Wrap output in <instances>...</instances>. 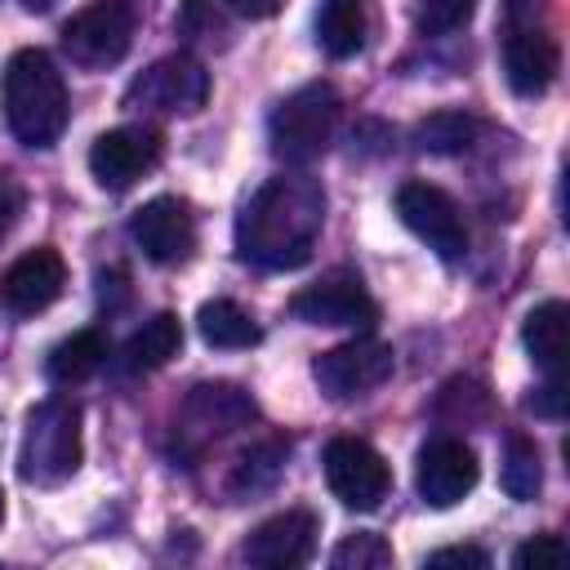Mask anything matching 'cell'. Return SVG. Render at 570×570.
Wrapping results in <instances>:
<instances>
[{"label":"cell","mask_w":570,"mask_h":570,"mask_svg":"<svg viewBox=\"0 0 570 570\" xmlns=\"http://www.w3.org/2000/svg\"><path fill=\"white\" fill-rule=\"evenodd\" d=\"M325 223V191L307 174L267 178L236 218V245L267 272H294L312 258Z\"/></svg>","instance_id":"cell-1"},{"label":"cell","mask_w":570,"mask_h":570,"mask_svg":"<svg viewBox=\"0 0 570 570\" xmlns=\"http://www.w3.org/2000/svg\"><path fill=\"white\" fill-rule=\"evenodd\" d=\"M0 102L9 134L27 147H49L67 129V85L45 49H18L0 76Z\"/></svg>","instance_id":"cell-2"},{"label":"cell","mask_w":570,"mask_h":570,"mask_svg":"<svg viewBox=\"0 0 570 570\" xmlns=\"http://www.w3.org/2000/svg\"><path fill=\"white\" fill-rule=\"evenodd\" d=\"M80 468V405L71 396H45L22 428L18 472L27 485H62Z\"/></svg>","instance_id":"cell-3"},{"label":"cell","mask_w":570,"mask_h":570,"mask_svg":"<svg viewBox=\"0 0 570 570\" xmlns=\"http://www.w3.org/2000/svg\"><path fill=\"white\" fill-rule=\"evenodd\" d=\"M334 125H338V94H334V85H325V80L298 85L294 94H285L276 102V111L267 120L272 151L285 165H312L330 147Z\"/></svg>","instance_id":"cell-4"},{"label":"cell","mask_w":570,"mask_h":570,"mask_svg":"<svg viewBox=\"0 0 570 570\" xmlns=\"http://www.w3.org/2000/svg\"><path fill=\"white\" fill-rule=\"evenodd\" d=\"M142 13H147V0H98L62 27V49L80 67H94V71L116 67L129 53L134 27Z\"/></svg>","instance_id":"cell-5"},{"label":"cell","mask_w":570,"mask_h":570,"mask_svg":"<svg viewBox=\"0 0 570 570\" xmlns=\"http://www.w3.org/2000/svg\"><path fill=\"white\" fill-rule=\"evenodd\" d=\"M396 370V356L387 343H379L370 330H361L356 338L321 352L312 361V379L316 387L330 396V401H352V396H365L374 387H383Z\"/></svg>","instance_id":"cell-6"},{"label":"cell","mask_w":570,"mask_h":570,"mask_svg":"<svg viewBox=\"0 0 570 570\" xmlns=\"http://www.w3.org/2000/svg\"><path fill=\"white\" fill-rule=\"evenodd\" d=\"M209 102V71L191 53H169L156 58L134 85L125 89V107L138 111H169V116H191Z\"/></svg>","instance_id":"cell-7"},{"label":"cell","mask_w":570,"mask_h":570,"mask_svg":"<svg viewBox=\"0 0 570 570\" xmlns=\"http://www.w3.org/2000/svg\"><path fill=\"white\" fill-rule=\"evenodd\" d=\"M321 463H325V481L343 508L374 512L392 490V472H387L383 454L361 436H334L325 445Z\"/></svg>","instance_id":"cell-8"},{"label":"cell","mask_w":570,"mask_h":570,"mask_svg":"<svg viewBox=\"0 0 570 570\" xmlns=\"http://www.w3.org/2000/svg\"><path fill=\"white\" fill-rule=\"evenodd\" d=\"M160 147H165V138H160V129H151V125H120V129H107V134H98L94 147H89V174L98 178V187L125 191V187H134L142 174L156 169Z\"/></svg>","instance_id":"cell-9"},{"label":"cell","mask_w":570,"mask_h":570,"mask_svg":"<svg viewBox=\"0 0 570 570\" xmlns=\"http://www.w3.org/2000/svg\"><path fill=\"white\" fill-rule=\"evenodd\" d=\"M396 214H401V223H405L428 249H436V258H445V263L463 258L468 232H463L459 205H454L441 187H432V183H405V187L396 191Z\"/></svg>","instance_id":"cell-10"},{"label":"cell","mask_w":570,"mask_h":570,"mask_svg":"<svg viewBox=\"0 0 570 570\" xmlns=\"http://www.w3.org/2000/svg\"><path fill=\"white\" fill-rule=\"evenodd\" d=\"M289 312L307 325H338V330H374L379 321V303L370 298L361 276H347V272L321 276L316 285L298 289L289 298Z\"/></svg>","instance_id":"cell-11"},{"label":"cell","mask_w":570,"mask_h":570,"mask_svg":"<svg viewBox=\"0 0 570 570\" xmlns=\"http://www.w3.org/2000/svg\"><path fill=\"white\" fill-rule=\"evenodd\" d=\"M476 476H481V463H476L472 445L459 436H432L419 450L414 485H419L428 508H454L476 485Z\"/></svg>","instance_id":"cell-12"},{"label":"cell","mask_w":570,"mask_h":570,"mask_svg":"<svg viewBox=\"0 0 570 570\" xmlns=\"http://www.w3.org/2000/svg\"><path fill=\"white\" fill-rule=\"evenodd\" d=\"M129 236L134 245L151 258V263H183L196 249V218L187 209V200L178 196H156L142 209H134L129 218Z\"/></svg>","instance_id":"cell-13"},{"label":"cell","mask_w":570,"mask_h":570,"mask_svg":"<svg viewBox=\"0 0 570 570\" xmlns=\"http://www.w3.org/2000/svg\"><path fill=\"white\" fill-rule=\"evenodd\" d=\"M312 543H316V517L307 508H285L249 530L240 557L263 570H294L312 557Z\"/></svg>","instance_id":"cell-14"},{"label":"cell","mask_w":570,"mask_h":570,"mask_svg":"<svg viewBox=\"0 0 570 570\" xmlns=\"http://www.w3.org/2000/svg\"><path fill=\"white\" fill-rule=\"evenodd\" d=\"M67 285V263L58 249L40 245V249H27L22 258L9 263V272L0 276V303L13 312V316H36L45 312Z\"/></svg>","instance_id":"cell-15"},{"label":"cell","mask_w":570,"mask_h":570,"mask_svg":"<svg viewBox=\"0 0 570 570\" xmlns=\"http://www.w3.org/2000/svg\"><path fill=\"white\" fill-rule=\"evenodd\" d=\"M254 414L258 405L240 383H200L183 401V432L196 441H214L236 428H249Z\"/></svg>","instance_id":"cell-16"},{"label":"cell","mask_w":570,"mask_h":570,"mask_svg":"<svg viewBox=\"0 0 570 570\" xmlns=\"http://www.w3.org/2000/svg\"><path fill=\"white\" fill-rule=\"evenodd\" d=\"M557 62H561V53H557V40L548 31H539V27H512L508 31V40H503V76L521 98L543 94L552 85V76H557Z\"/></svg>","instance_id":"cell-17"},{"label":"cell","mask_w":570,"mask_h":570,"mask_svg":"<svg viewBox=\"0 0 570 570\" xmlns=\"http://www.w3.org/2000/svg\"><path fill=\"white\" fill-rule=\"evenodd\" d=\"M183 347V325L174 312H156L151 321H142V330L129 334V343L120 347V365L129 374H147V370H160L178 356Z\"/></svg>","instance_id":"cell-18"},{"label":"cell","mask_w":570,"mask_h":570,"mask_svg":"<svg viewBox=\"0 0 570 570\" xmlns=\"http://www.w3.org/2000/svg\"><path fill=\"white\" fill-rule=\"evenodd\" d=\"M370 36V13L365 0H321L316 13V45L330 58H356Z\"/></svg>","instance_id":"cell-19"},{"label":"cell","mask_w":570,"mask_h":570,"mask_svg":"<svg viewBox=\"0 0 570 570\" xmlns=\"http://www.w3.org/2000/svg\"><path fill=\"white\" fill-rule=\"evenodd\" d=\"M566 321H570L566 303H561V298H548V303H539V307L525 316V330H521L530 361H534L548 379H561V365H566Z\"/></svg>","instance_id":"cell-20"},{"label":"cell","mask_w":570,"mask_h":570,"mask_svg":"<svg viewBox=\"0 0 570 570\" xmlns=\"http://www.w3.org/2000/svg\"><path fill=\"white\" fill-rule=\"evenodd\" d=\"M102 365H107V334H102V330H76L71 338H62V343L49 352L45 374H49V383H58V387H76V383L94 379Z\"/></svg>","instance_id":"cell-21"},{"label":"cell","mask_w":570,"mask_h":570,"mask_svg":"<svg viewBox=\"0 0 570 570\" xmlns=\"http://www.w3.org/2000/svg\"><path fill=\"white\" fill-rule=\"evenodd\" d=\"M196 330H200V338H205L209 347H223V352H236V347H254V343H258L254 316H249L240 303H232V298H209V303H200Z\"/></svg>","instance_id":"cell-22"},{"label":"cell","mask_w":570,"mask_h":570,"mask_svg":"<svg viewBox=\"0 0 570 570\" xmlns=\"http://www.w3.org/2000/svg\"><path fill=\"white\" fill-rule=\"evenodd\" d=\"M476 138V120L468 111H432L428 120L414 125V142L432 156H454V151H468Z\"/></svg>","instance_id":"cell-23"},{"label":"cell","mask_w":570,"mask_h":570,"mask_svg":"<svg viewBox=\"0 0 570 570\" xmlns=\"http://www.w3.org/2000/svg\"><path fill=\"white\" fill-rule=\"evenodd\" d=\"M285 459H289V441H281V436L258 441L254 450L240 454V463L232 472V494H258V490H267L281 476Z\"/></svg>","instance_id":"cell-24"},{"label":"cell","mask_w":570,"mask_h":570,"mask_svg":"<svg viewBox=\"0 0 570 570\" xmlns=\"http://www.w3.org/2000/svg\"><path fill=\"white\" fill-rule=\"evenodd\" d=\"M543 485V468H539V450L525 441V436H512L508 441V454H503V490L512 499H534Z\"/></svg>","instance_id":"cell-25"},{"label":"cell","mask_w":570,"mask_h":570,"mask_svg":"<svg viewBox=\"0 0 570 570\" xmlns=\"http://www.w3.org/2000/svg\"><path fill=\"white\" fill-rule=\"evenodd\" d=\"M330 566H334V570H387V566H392V548H387L383 534L356 530V534H347V539L330 552Z\"/></svg>","instance_id":"cell-26"},{"label":"cell","mask_w":570,"mask_h":570,"mask_svg":"<svg viewBox=\"0 0 570 570\" xmlns=\"http://www.w3.org/2000/svg\"><path fill=\"white\" fill-rule=\"evenodd\" d=\"M476 0H419V27L441 36V31H454L472 18Z\"/></svg>","instance_id":"cell-27"},{"label":"cell","mask_w":570,"mask_h":570,"mask_svg":"<svg viewBox=\"0 0 570 570\" xmlns=\"http://www.w3.org/2000/svg\"><path fill=\"white\" fill-rule=\"evenodd\" d=\"M174 31L187 36V40H214V36H223V18L214 13L209 0H183V9L174 18Z\"/></svg>","instance_id":"cell-28"},{"label":"cell","mask_w":570,"mask_h":570,"mask_svg":"<svg viewBox=\"0 0 570 570\" xmlns=\"http://www.w3.org/2000/svg\"><path fill=\"white\" fill-rule=\"evenodd\" d=\"M570 557V548L557 539V534H534V539H525L517 552H512V566L517 570H539V566H561Z\"/></svg>","instance_id":"cell-29"},{"label":"cell","mask_w":570,"mask_h":570,"mask_svg":"<svg viewBox=\"0 0 570 570\" xmlns=\"http://www.w3.org/2000/svg\"><path fill=\"white\" fill-rule=\"evenodd\" d=\"M428 566H463V570H485L490 566V557L481 552V548H472V543H454V548H436L432 557H428Z\"/></svg>","instance_id":"cell-30"},{"label":"cell","mask_w":570,"mask_h":570,"mask_svg":"<svg viewBox=\"0 0 570 570\" xmlns=\"http://www.w3.org/2000/svg\"><path fill=\"white\" fill-rule=\"evenodd\" d=\"M530 410L534 414H543V419H561V410H566V392H561V379H548L534 396H530Z\"/></svg>","instance_id":"cell-31"},{"label":"cell","mask_w":570,"mask_h":570,"mask_svg":"<svg viewBox=\"0 0 570 570\" xmlns=\"http://www.w3.org/2000/svg\"><path fill=\"white\" fill-rule=\"evenodd\" d=\"M18 209H22V191H18V183H13L9 174H0V240L9 236Z\"/></svg>","instance_id":"cell-32"},{"label":"cell","mask_w":570,"mask_h":570,"mask_svg":"<svg viewBox=\"0 0 570 570\" xmlns=\"http://www.w3.org/2000/svg\"><path fill=\"white\" fill-rule=\"evenodd\" d=\"M236 18H249V22H258V18H272V13H281L285 9V0H223Z\"/></svg>","instance_id":"cell-33"},{"label":"cell","mask_w":570,"mask_h":570,"mask_svg":"<svg viewBox=\"0 0 570 570\" xmlns=\"http://www.w3.org/2000/svg\"><path fill=\"white\" fill-rule=\"evenodd\" d=\"M508 18H512V27H534L530 18H534V0H508Z\"/></svg>","instance_id":"cell-34"},{"label":"cell","mask_w":570,"mask_h":570,"mask_svg":"<svg viewBox=\"0 0 570 570\" xmlns=\"http://www.w3.org/2000/svg\"><path fill=\"white\" fill-rule=\"evenodd\" d=\"M53 4H58V0H22L27 13H45V9H53Z\"/></svg>","instance_id":"cell-35"},{"label":"cell","mask_w":570,"mask_h":570,"mask_svg":"<svg viewBox=\"0 0 570 570\" xmlns=\"http://www.w3.org/2000/svg\"><path fill=\"white\" fill-rule=\"evenodd\" d=\"M0 521H4V490H0Z\"/></svg>","instance_id":"cell-36"}]
</instances>
